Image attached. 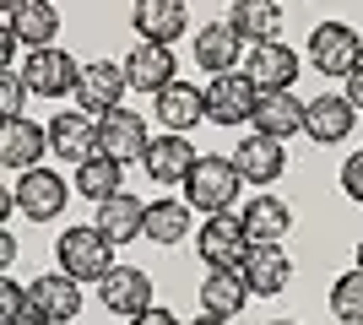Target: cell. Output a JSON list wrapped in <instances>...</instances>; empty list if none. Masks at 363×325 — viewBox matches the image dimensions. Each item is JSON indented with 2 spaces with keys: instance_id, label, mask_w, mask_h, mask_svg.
<instances>
[{
  "instance_id": "obj_1",
  "label": "cell",
  "mask_w": 363,
  "mask_h": 325,
  "mask_svg": "<svg viewBox=\"0 0 363 325\" xmlns=\"http://www.w3.org/2000/svg\"><path fill=\"white\" fill-rule=\"evenodd\" d=\"M239 169H233V157H196V169L184 179V195H190V212H206V217H228L233 201H239Z\"/></svg>"
},
{
  "instance_id": "obj_2",
  "label": "cell",
  "mask_w": 363,
  "mask_h": 325,
  "mask_svg": "<svg viewBox=\"0 0 363 325\" xmlns=\"http://www.w3.org/2000/svg\"><path fill=\"white\" fill-rule=\"evenodd\" d=\"M55 261H60V271L71 282H104L108 271H114V244H108L92 222L87 228H65L60 244H55Z\"/></svg>"
},
{
  "instance_id": "obj_3",
  "label": "cell",
  "mask_w": 363,
  "mask_h": 325,
  "mask_svg": "<svg viewBox=\"0 0 363 325\" xmlns=\"http://www.w3.org/2000/svg\"><path fill=\"white\" fill-rule=\"evenodd\" d=\"M309 60H315L320 76L347 81L363 65V33L347 28V22H320V28L309 33Z\"/></svg>"
},
{
  "instance_id": "obj_4",
  "label": "cell",
  "mask_w": 363,
  "mask_h": 325,
  "mask_svg": "<svg viewBox=\"0 0 363 325\" xmlns=\"http://www.w3.org/2000/svg\"><path fill=\"white\" fill-rule=\"evenodd\" d=\"M250 249L255 244H250V233H244V222L233 212L228 217H206V222L196 228V255L212 266V271H244Z\"/></svg>"
},
{
  "instance_id": "obj_5",
  "label": "cell",
  "mask_w": 363,
  "mask_h": 325,
  "mask_svg": "<svg viewBox=\"0 0 363 325\" xmlns=\"http://www.w3.org/2000/svg\"><path fill=\"white\" fill-rule=\"evenodd\" d=\"M125 65L120 60H92V65H82V76H76V103H82V114L87 120H104V114H114L120 108V98H125Z\"/></svg>"
},
{
  "instance_id": "obj_6",
  "label": "cell",
  "mask_w": 363,
  "mask_h": 325,
  "mask_svg": "<svg viewBox=\"0 0 363 325\" xmlns=\"http://www.w3.org/2000/svg\"><path fill=\"white\" fill-rule=\"evenodd\" d=\"M76 76H82V65H76V55H65V49H33L28 60H22V81H28L33 98H71L76 93Z\"/></svg>"
},
{
  "instance_id": "obj_7",
  "label": "cell",
  "mask_w": 363,
  "mask_h": 325,
  "mask_svg": "<svg viewBox=\"0 0 363 325\" xmlns=\"http://www.w3.org/2000/svg\"><path fill=\"white\" fill-rule=\"evenodd\" d=\"M201 93H206V120L223 125V130H233V125H244V120H255L260 93H255V81L244 76V71H233V76H212Z\"/></svg>"
},
{
  "instance_id": "obj_8",
  "label": "cell",
  "mask_w": 363,
  "mask_h": 325,
  "mask_svg": "<svg viewBox=\"0 0 363 325\" xmlns=\"http://www.w3.org/2000/svg\"><path fill=\"white\" fill-rule=\"evenodd\" d=\"M28 314L44 325H71L82 314V282H71L65 271H44L28 287Z\"/></svg>"
},
{
  "instance_id": "obj_9",
  "label": "cell",
  "mask_w": 363,
  "mask_h": 325,
  "mask_svg": "<svg viewBox=\"0 0 363 325\" xmlns=\"http://www.w3.org/2000/svg\"><path fill=\"white\" fill-rule=\"evenodd\" d=\"M16 212L28 217V222H55V217L65 212V201H71V185H65L55 169H33L16 179Z\"/></svg>"
},
{
  "instance_id": "obj_10",
  "label": "cell",
  "mask_w": 363,
  "mask_h": 325,
  "mask_svg": "<svg viewBox=\"0 0 363 325\" xmlns=\"http://www.w3.org/2000/svg\"><path fill=\"white\" fill-rule=\"evenodd\" d=\"M147 120H141V114H130V108H114V114H104V120H98V152L104 157H114V163H141V157H147Z\"/></svg>"
},
{
  "instance_id": "obj_11",
  "label": "cell",
  "mask_w": 363,
  "mask_h": 325,
  "mask_svg": "<svg viewBox=\"0 0 363 325\" xmlns=\"http://www.w3.org/2000/svg\"><path fill=\"white\" fill-rule=\"evenodd\" d=\"M98 298H104L108 314H125V320H136V314L152 309V277L141 266H114L104 282H98Z\"/></svg>"
},
{
  "instance_id": "obj_12",
  "label": "cell",
  "mask_w": 363,
  "mask_h": 325,
  "mask_svg": "<svg viewBox=\"0 0 363 325\" xmlns=\"http://www.w3.org/2000/svg\"><path fill=\"white\" fill-rule=\"evenodd\" d=\"M44 136H49V152L60 157V163H87V157H98V120H87L82 108L76 114H55V120L44 125Z\"/></svg>"
},
{
  "instance_id": "obj_13",
  "label": "cell",
  "mask_w": 363,
  "mask_h": 325,
  "mask_svg": "<svg viewBox=\"0 0 363 325\" xmlns=\"http://www.w3.org/2000/svg\"><path fill=\"white\" fill-rule=\"evenodd\" d=\"M352 103L342 93H320L303 103V136L315 141V147H336V141H347L352 136Z\"/></svg>"
},
{
  "instance_id": "obj_14",
  "label": "cell",
  "mask_w": 363,
  "mask_h": 325,
  "mask_svg": "<svg viewBox=\"0 0 363 325\" xmlns=\"http://www.w3.org/2000/svg\"><path fill=\"white\" fill-rule=\"evenodd\" d=\"M298 55L288 44H266V49H250L244 55V76L255 81V93H293V81H298Z\"/></svg>"
},
{
  "instance_id": "obj_15",
  "label": "cell",
  "mask_w": 363,
  "mask_h": 325,
  "mask_svg": "<svg viewBox=\"0 0 363 325\" xmlns=\"http://www.w3.org/2000/svg\"><path fill=\"white\" fill-rule=\"evenodd\" d=\"M130 22H136L141 44H174L184 28H190V6L184 0H136L130 6Z\"/></svg>"
},
{
  "instance_id": "obj_16",
  "label": "cell",
  "mask_w": 363,
  "mask_h": 325,
  "mask_svg": "<svg viewBox=\"0 0 363 325\" xmlns=\"http://www.w3.org/2000/svg\"><path fill=\"white\" fill-rule=\"evenodd\" d=\"M147 179L152 185H184L190 179V169H196V147H190V136H152L147 141Z\"/></svg>"
},
{
  "instance_id": "obj_17",
  "label": "cell",
  "mask_w": 363,
  "mask_h": 325,
  "mask_svg": "<svg viewBox=\"0 0 363 325\" xmlns=\"http://www.w3.org/2000/svg\"><path fill=\"white\" fill-rule=\"evenodd\" d=\"M125 81L136 87V93H147V98H157L163 87H174V49H163V44H136L130 55H125Z\"/></svg>"
},
{
  "instance_id": "obj_18",
  "label": "cell",
  "mask_w": 363,
  "mask_h": 325,
  "mask_svg": "<svg viewBox=\"0 0 363 325\" xmlns=\"http://www.w3.org/2000/svg\"><path fill=\"white\" fill-rule=\"evenodd\" d=\"M239 277H244V287H250V298H277L293 282V261L282 255V244H255Z\"/></svg>"
},
{
  "instance_id": "obj_19",
  "label": "cell",
  "mask_w": 363,
  "mask_h": 325,
  "mask_svg": "<svg viewBox=\"0 0 363 325\" xmlns=\"http://www.w3.org/2000/svg\"><path fill=\"white\" fill-rule=\"evenodd\" d=\"M44 152H49L44 125H33V120H11V125H0V163H6V169L33 173V169H44Z\"/></svg>"
},
{
  "instance_id": "obj_20",
  "label": "cell",
  "mask_w": 363,
  "mask_h": 325,
  "mask_svg": "<svg viewBox=\"0 0 363 325\" xmlns=\"http://www.w3.org/2000/svg\"><path fill=\"white\" fill-rule=\"evenodd\" d=\"M223 22L255 49L282 44V38H277V33H282V6H277V0H233V11H228Z\"/></svg>"
},
{
  "instance_id": "obj_21",
  "label": "cell",
  "mask_w": 363,
  "mask_h": 325,
  "mask_svg": "<svg viewBox=\"0 0 363 325\" xmlns=\"http://www.w3.org/2000/svg\"><path fill=\"white\" fill-rule=\"evenodd\" d=\"M233 169H239L244 185H277V179L288 173V147H282V141H266V136H250V141H239Z\"/></svg>"
},
{
  "instance_id": "obj_22",
  "label": "cell",
  "mask_w": 363,
  "mask_h": 325,
  "mask_svg": "<svg viewBox=\"0 0 363 325\" xmlns=\"http://www.w3.org/2000/svg\"><path fill=\"white\" fill-rule=\"evenodd\" d=\"M157 120H163L168 136H190L201 120H206V93L201 87H190V81H174V87H163L157 93Z\"/></svg>"
},
{
  "instance_id": "obj_23",
  "label": "cell",
  "mask_w": 363,
  "mask_h": 325,
  "mask_svg": "<svg viewBox=\"0 0 363 325\" xmlns=\"http://www.w3.org/2000/svg\"><path fill=\"white\" fill-rule=\"evenodd\" d=\"M255 136H266V141H293V136H303V98H293V93H260V103H255Z\"/></svg>"
},
{
  "instance_id": "obj_24",
  "label": "cell",
  "mask_w": 363,
  "mask_h": 325,
  "mask_svg": "<svg viewBox=\"0 0 363 325\" xmlns=\"http://www.w3.org/2000/svg\"><path fill=\"white\" fill-rule=\"evenodd\" d=\"M92 228L104 233L108 244L120 249V244H130V239H141V228H147V206L136 201V195H108V201H98V217H92Z\"/></svg>"
},
{
  "instance_id": "obj_25",
  "label": "cell",
  "mask_w": 363,
  "mask_h": 325,
  "mask_svg": "<svg viewBox=\"0 0 363 325\" xmlns=\"http://www.w3.org/2000/svg\"><path fill=\"white\" fill-rule=\"evenodd\" d=\"M244 233H250V244H282L293 233V206L277 201V195H255V201L239 212Z\"/></svg>"
},
{
  "instance_id": "obj_26",
  "label": "cell",
  "mask_w": 363,
  "mask_h": 325,
  "mask_svg": "<svg viewBox=\"0 0 363 325\" xmlns=\"http://www.w3.org/2000/svg\"><path fill=\"white\" fill-rule=\"evenodd\" d=\"M6 28L16 33V44H33V49H49L60 38V6L49 0H16L11 6V22Z\"/></svg>"
},
{
  "instance_id": "obj_27",
  "label": "cell",
  "mask_w": 363,
  "mask_h": 325,
  "mask_svg": "<svg viewBox=\"0 0 363 325\" xmlns=\"http://www.w3.org/2000/svg\"><path fill=\"white\" fill-rule=\"evenodd\" d=\"M239 49H244V38L228 22H206V28L196 33V65L201 71H212V76H233L239 71Z\"/></svg>"
},
{
  "instance_id": "obj_28",
  "label": "cell",
  "mask_w": 363,
  "mask_h": 325,
  "mask_svg": "<svg viewBox=\"0 0 363 325\" xmlns=\"http://www.w3.org/2000/svg\"><path fill=\"white\" fill-rule=\"evenodd\" d=\"M244 304H250V287H244L239 271H206V282H201V309L206 314L233 320V314H244Z\"/></svg>"
},
{
  "instance_id": "obj_29",
  "label": "cell",
  "mask_w": 363,
  "mask_h": 325,
  "mask_svg": "<svg viewBox=\"0 0 363 325\" xmlns=\"http://www.w3.org/2000/svg\"><path fill=\"white\" fill-rule=\"evenodd\" d=\"M120 173H125V169L114 163V157H104V152H98V157H87V163L76 169V179H71V185L82 190V195H87L92 206H98V201H108V195H120Z\"/></svg>"
},
{
  "instance_id": "obj_30",
  "label": "cell",
  "mask_w": 363,
  "mask_h": 325,
  "mask_svg": "<svg viewBox=\"0 0 363 325\" xmlns=\"http://www.w3.org/2000/svg\"><path fill=\"white\" fill-rule=\"evenodd\" d=\"M152 244H179L190 233V206L184 201H152L147 206V228H141Z\"/></svg>"
},
{
  "instance_id": "obj_31",
  "label": "cell",
  "mask_w": 363,
  "mask_h": 325,
  "mask_svg": "<svg viewBox=\"0 0 363 325\" xmlns=\"http://www.w3.org/2000/svg\"><path fill=\"white\" fill-rule=\"evenodd\" d=\"M331 314L342 325H363V271H358V266L331 282Z\"/></svg>"
},
{
  "instance_id": "obj_32",
  "label": "cell",
  "mask_w": 363,
  "mask_h": 325,
  "mask_svg": "<svg viewBox=\"0 0 363 325\" xmlns=\"http://www.w3.org/2000/svg\"><path fill=\"white\" fill-rule=\"evenodd\" d=\"M22 103H28V81H22V71H0V125L22 120Z\"/></svg>"
},
{
  "instance_id": "obj_33",
  "label": "cell",
  "mask_w": 363,
  "mask_h": 325,
  "mask_svg": "<svg viewBox=\"0 0 363 325\" xmlns=\"http://www.w3.org/2000/svg\"><path fill=\"white\" fill-rule=\"evenodd\" d=\"M28 314V287H16L11 277H0V325H16Z\"/></svg>"
},
{
  "instance_id": "obj_34",
  "label": "cell",
  "mask_w": 363,
  "mask_h": 325,
  "mask_svg": "<svg viewBox=\"0 0 363 325\" xmlns=\"http://www.w3.org/2000/svg\"><path fill=\"white\" fill-rule=\"evenodd\" d=\"M342 190H347V201L363 206V152H352L347 163H342Z\"/></svg>"
},
{
  "instance_id": "obj_35",
  "label": "cell",
  "mask_w": 363,
  "mask_h": 325,
  "mask_svg": "<svg viewBox=\"0 0 363 325\" xmlns=\"http://www.w3.org/2000/svg\"><path fill=\"white\" fill-rule=\"evenodd\" d=\"M130 325H179V314H174V309H157V304H152V309H147V314H136Z\"/></svg>"
},
{
  "instance_id": "obj_36",
  "label": "cell",
  "mask_w": 363,
  "mask_h": 325,
  "mask_svg": "<svg viewBox=\"0 0 363 325\" xmlns=\"http://www.w3.org/2000/svg\"><path fill=\"white\" fill-rule=\"evenodd\" d=\"M11 55H16V33L0 22V71H11Z\"/></svg>"
},
{
  "instance_id": "obj_37",
  "label": "cell",
  "mask_w": 363,
  "mask_h": 325,
  "mask_svg": "<svg viewBox=\"0 0 363 325\" xmlns=\"http://www.w3.org/2000/svg\"><path fill=\"white\" fill-rule=\"evenodd\" d=\"M342 98H347V103H352V114H358V108H363V65H358V71H352V76H347V93H342Z\"/></svg>"
},
{
  "instance_id": "obj_38",
  "label": "cell",
  "mask_w": 363,
  "mask_h": 325,
  "mask_svg": "<svg viewBox=\"0 0 363 325\" xmlns=\"http://www.w3.org/2000/svg\"><path fill=\"white\" fill-rule=\"evenodd\" d=\"M11 266H16V239L0 228V271H11Z\"/></svg>"
},
{
  "instance_id": "obj_39",
  "label": "cell",
  "mask_w": 363,
  "mask_h": 325,
  "mask_svg": "<svg viewBox=\"0 0 363 325\" xmlns=\"http://www.w3.org/2000/svg\"><path fill=\"white\" fill-rule=\"evenodd\" d=\"M11 212H16V195L0 185V228H6V217H11Z\"/></svg>"
},
{
  "instance_id": "obj_40",
  "label": "cell",
  "mask_w": 363,
  "mask_h": 325,
  "mask_svg": "<svg viewBox=\"0 0 363 325\" xmlns=\"http://www.w3.org/2000/svg\"><path fill=\"white\" fill-rule=\"evenodd\" d=\"M190 325H233V320H217V314H201V320H190Z\"/></svg>"
},
{
  "instance_id": "obj_41",
  "label": "cell",
  "mask_w": 363,
  "mask_h": 325,
  "mask_svg": "<svg viewBox=\"0 0 363 325\" xmlns=\"http://www.w3.org/2000/svg\"><path fill=\"white\" fill-rule=\"evenodd\" d=\"M16 325H44V320H33V314H22V320H16Z\"/></svg>"
},
{
  "instance_id": "obj_42",
  "label": "cell",
  "mask_w": 363,
  "mask_h": 325,
  "mask_svg": "<svg viewBox=\"0 0 363 325\" xmlns=\"http://www.w3.org/2000/svg\"><path fill=\"white\" fill-rule=\"evenodd\" d=\"M358 271H363V239H358Z\"/></svg>"
},
{
  "instance_id": "obj_43",
  "label": "cell",
  "mask_w": 363,
  "mask_h": 325,
  "mask_svg": "<svg viewBox=\"0 0 363 325\" xmlns=\"http://www.w3.org/2000/svg\"><path fill=\"white\" fill-rule=\"evenodd\" d=\"M272 325H298V320H272Z\"/></svg>"
}]
</instances>
